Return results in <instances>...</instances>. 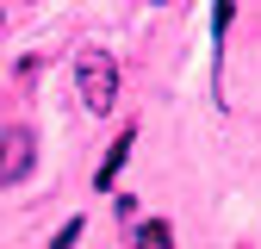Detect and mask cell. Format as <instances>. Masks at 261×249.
<instances>
[{
  "mask_svg": "<svg viewBox=\"0 0 261 249\" xmlns=\"http://www.w3.org/2000/svg\"><path fill=\"white\" fill-rule=\"evenodd\" d=\"M38 162V131L31 124H7L0 131V187H19Z\"/></svg>",
  "mask_w": 261,
  "mask_h": 249,
  "instance_id": "obj_2",
  "label": "cell"
},
{
  "mask_svg": "<svg viewBox=\"0 0 261 249\" xmlns=\"http://www.w3.org/2000/svg\"><path fill=\"white\" fill-rule=\"evenodd\" d=\"M130 150H137V131H118V137H112V150H106V162H100V175H93V187H100V193L118 181V168L130 162Z\"/></svg>",
  "mask_w": 261,
  "mask_h": 249,
  "instance_id": "obj_3",
  "label": "cell"
},
{
  "mask_svg": "<svg viewBox=\"0 0 261 249\" xmlns=\"http://www.w3.org/2000/svg\"><path fill=\"white\" fill-rule=\"evenodd\" d=\"M75 87H81V106H87L93 118H106L112 100H118V62H112L106 50H81V62H75Z\"/></svg>",
  "mask_w": 261,
  "mask_h": 249,
  "instance_id": "obj_1",
  "label": "cell"
},
{
  "mask_svg": "<svg viewBox=\"0 0 261 249\" xmlns=\"http://www.w3.org/2000/svg\"><path fill=\"white\" fill-rule=\"evenodd\" d=\"M137 249H143V243H137Z\"/></svg>",
  "mask_w": 261,
  "mask_h": 249,
  "instance_id": "obj_7",
  "label": "cell"
},
{
  "mask_svg": "<svg viewBox=\"0 0 261 249\" xmlns=\"http://www.w3.org/2000/svg\"><path fill=\"white\" fill-rule=\"evenodd\" d=\"M230 19H237V7H230V0H224V7L212 13V38H224V31H230Z\"/></svg>",
  "mask_w": 261,
  "mask_h": 249,
  "instance_id": "obj_6",
  "label": "cell"
},
{
  "mask_svg": "<svg viewBox=\"0 0 261 249\" xmlns=\"http://www.w3.org/2000/svg\"><path fill=\"white\" fill-rule=\"evenodd\" d=\"M81 225H87V218H69V225L50 237V249H75V243H81Z\"/></svg>",
  "mask_w": 261,
  "mask_h": 249,
  "instance_id": "obj_5",
  "label": "cell"
},
{
  "mask_svg": "<svg viewBox=\"0 0 261 249\" xmlns=\"http://www.w3.org/2000/svg\"><path fill=\"white\" fill-rule=\"evenodd\" d=\"M143 249H174V231L162 225V218H155V225H143Z\"/></svg>",
  "mask_w": 261,
  "mask_h": 249,
  "instance_id": "obj_4",
  "label": "cell"
}]
</instances>
